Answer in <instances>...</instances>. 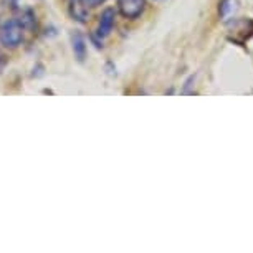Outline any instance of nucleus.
I'll use <instances>...</instances> for the list:
<instances>
[{"mask_svg": "<svg viewBox=\"0 0 253 253\" xmlns=\"http://www.w3.org/2000/svg\"><path fill=\"white\" fill-rule=\"evenodd\" d=\"M23 32H25V28H23L20 20H8L5 25L2 27V30H0V42L5 46L15 48V46L22 43Z\"/></svg>", "mask_w": 253, "mask_h": 253, "instance_id": "1", "label": "nucleus"}, {"mask_svg": "<svg viewBox=\"0 0 253 253\" xmlns=\"http://www.w3.org/2000/svg\"><path fill=\"white\" fill-rule=\"evenodd\" d=\"M146 0H118V8L123 17L137 18L144 10Z\"/></svg>", "mask_w": 253, "mask_h": 253, "instance_id": "2", "label": "nucleus"}, {"mask_svg": "<svg viewBox=\"0 0 253 253\" xmlns=\"http://www.w3.org/2000/svg\"><path fill=\"white\" fill-rule=\"evenodd\" d=\"M114 18H116V12H114L113 8H106V10L101 13V17H99V25L96 30L98 37L101 38V40L111 33L113 27H114Z\"/></svg>", "mask_w": 253, "mask_h": 253, "instance_id": "3", "label": "nucleus"}, {"mask_svg": "<svg viewBox=\"0 0 253 253\" xmlns=\"http://www.w3.org/2000/svg\"><path fill=\"white\" fill-rule=\"evenodd\" d=\"M88 2L86 0H70V15L73 17V20L80 23H86L89 17L88 10Z\"/></svg>", "mask_w": 253, "mask_h": 253, "instance_id": "4", "label": "nucleus"}, {"mask_svg": "<svg viewBox=\"0 0 253 253\" xmlns=\"http://www.w3.org/2000/svg\"><path fill=\"white\" fill-rule=\"evenodd\" d=\"M71 42H73V51H75V56L78 58L80 61H83L86 58V42L81 33H73L71 37Z\"/></svg>", "mask_w": 253, "mask_h": 253, "instance_id": "5", "label": "nucleus"}, {"mask_svg": "<svg viewBox=\"0 0 253 253\" xmlns=\"http://www.w3.org/2000/svg\"><path fill=\"white\" fill-rule=\"evenodd\" d=\"M235 5L237 2L235 0H222L220 2V7H218V13H220L222 18H228L235 12Z\"/></svg>", "mask_w": 253, "mask_h": 253, "instance_id": "6", "label": "nucleus"}, {"mask_svg": "<svg viewBox=\"0 0 253 253\" xmlns=\"http://www.w3.org/2000/svg\"><path fill=\"white\" fill-rule=\"evenodd\" d=\"M86 2H88L89 7H98V5H101V3L106 2V0H86Z\"/></svg>", "mask_w": 253, "mask_h": 253, "instance_id": "7", "label": "nucleus"}, {"mask_svg": "<svg viewBox=\"0 0 253 253\" xmlns=\"http://www.w3.org/2000/svg\"><path fill=\"white\" fill-rule=\"evenodd\" d=\"M2 63H3V55L0 53V66H2Z\"/></svg>", "mask_w": 253, "mask_h": 253, "instance_id": "8", "label": "nucleus"}]
</instances>
